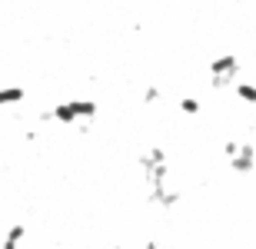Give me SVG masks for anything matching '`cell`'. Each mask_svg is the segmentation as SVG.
<instances>
[{
    "mask_svg": "<svg viewBox=\"0 0 256 249\" xmlns=\"http://www.w3.org/2000/svg\"><path fill=\"white\" fill-rule=\"evenodd\" d=\"M240 73V57L236 53H220L210 60V77H236Z\"/></svg>",
    "mask_w": 256,
    "mask_h": 249,
    "instance_id": "cell-1",
    "label": "cell"
},
{
    "mask_svg": "<svg viewBox=\"0 0 256 249\" xmlns=\"http://www.w3.org/2000/svg\"><path fill=\"white\" fill-rule=\"evenodd\" d=\"M230 166H233V173H253V166H256V150L250 143H240L236 156H230Z\"/></svg>",
    "mask_w": 256,
    "mask_h": 249,
    "instance_id": "cell-2",
    "label": "cell"
},
{
    "mask_svg": "<svg viewBox=\"0 0 256 249\" xmlns=\"http://www.w3.org/2000/svg\"><path fill=\"white\" fill-rule=\"evenodd\" d=\"M50 116H54L57 123H64V126H74V123H80V120H76V113H74V106H70V103H57L54 110H50Z\"/></svg>",
    "mask_w": 256,
    "mask_h": 249,
    "instance_id": "cell-3",
    "label": "cell"
},
{
    "mask_svg": "<svg viewBox=\"0 0 256 249\" xmlns=\"http://www.w3.org/2000/svg\"><path fill=\"white\" fill-rule=\"evenodd\" d=\"M24 100H27V90H24V86H0V106L24 103Z\"/></svg>",
    "mask_w": 256,
    "mask_h": 249,
    "instance_id": "cell-4",
    "label": "cell"
},
{
    "mask_svg": "<svg viewBox=\"0 0 256 249\" xmlns=\"http://www.w3.org/2000/svg\"><path fill=\"white\" fill-rule=\"evenodd\" d=\"M233 90H236V96L243 100V103L256 106V83H250V80H236V83H233Z\"/></svg>",
    "mask_w": 256,
    "mask_h": 249,
    "instance_id": "cell-5",
    "label": "cell"
},
{
    "mask_svg": "<svg viewBox=\"0 0 256 249\" xmlns=\"http://www.w3.org/2000/svg\"><path fill=\"white\" fill-rule=\"evenodd\" d=\"M70 106H74V113H76L80 123L90 120V116H96V103H94V100H70Z\"/></svg>",
    "mask_w": 256,
    "mask_h": 249,
    "instance_id": "cell-6",
    "label": "cell"
},
{
    "mask_svg": "<svg viewBox=\"0 0 256 249\" xmlns=\"http://www.w3.org/2000/svg\"><path fill=\"white\" fill-rule=\"evenodd\" d=\"M27 236V226H10L7 230V240H4V249H14V246H20V240Z\"/></svg>",
    "mask_w": 256,
    "mask_h": 249,
    "instance_id": "cell-7",
    "label": "cell"
},
{
    "mask_svg": "<svg viewBox=\"0 0 256 249\" xmlns=\"http://www.w3.org/2000/svg\"><path fill=\"white\" fill-rule=\"evenodd\" d=\"M180 110L186 116H196L200 113V100H196V96H183V100H180Z\"/></svg>",
    "mask_w": 256,
    "mask_h": 249,
    "instance_id": "cell-8",
    "label": "cell"
},
{
    "mask_svg": "<svg viewBox=\"0 0 256 249\" xmlns=\"http://www.w3.org/2000/svg\"><path fill=\"white\" fill-rule=\"evenodd\" d=\"M233 83H236V77H213V80H210L213 90H226V86H233Z\"/></svg>",
    "mask_w": 256,
    "mask_h": 249,
    "instance_id": "cell-9",
    "label": "cell"
},
{
    "mask_svg": "<svg viewBox=\"0 0 256 249\" xmlns=\"http://www.w3.org/2000/svg\"><path fill=\"white\" fill-rule=\"evenodd\" d=\"M160 100V86H146L143 90V103H156Z\"/></svg>",
    "mask_w": 256,
    "mask_h": 249,
    "instance_id": "cell-10",
    "label": "cell"
},
{
    "mask_svg": "<svg viewBox=\"0 0 256 249\" xmlns=\"http://www.w3.org/2000/svg\"><path fill=\"white\" fill-rule=\"evenodd\" d=\"M236 150H240L236 140H226V143H223V153H226V156H236Z\"/></svg>",
    "mask_w": 256,
    "mask_h": 249,
    "instance_id": "cell-11",
    "label": "cell"
}]
</instances>
